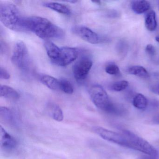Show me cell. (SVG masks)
<instances>
[{"label": "cell", "instance_id": "obj_8", "mask_svg": "<svg viewBox=\"0 0 159 159\" xmlns=\"http://www.w3.org/2000/svg\"><path fill=\"white\" fill-rule=\"evenodd\" d=\"M79 55L78 50L72 47H64L60 48V52L54 64L59 66H68L77 59Z\"/></svg>", "mask_w": 159, "mask_h": 159}, {"label": "cell", "instance_id": "obj_13", "mask_svg": "<svg viewBox=\"0 0 159 159\" xmlns=\"http://www.w3.org/2000/svg\"><path fill=\"white\" fill-rule=\"evenodd\" d=\"M145 25L146 28L150 31H153L157 26L156 13L153 10L147 12L145 15Z\"/></svg>", "mask_w": 159, "mask_h": 159}, {"label": "cell", "instance_id": "obj_6", "mask_svg": "<svg viewBox=\"0 0 159 159\" xmlns=\"http://www.w3.org/2000/svg\"><path fill=\"white\" fill-rule=\"evenodd\" d=\"M93 130L96 134L105 140L131 149V144L128 138L123 133H116L100 126H95Z\"/></svg>", "mask_w": 159, "mask_h": 159}, {"label": "cell", "instance_id": "obj_23", "mask_svg": "<svg viewBox=\"0 0 159 159\" xmlns=\"http://www.w3.org/2000/svg\"><path fill=\"white\" fill-rule=\"evenodd\" d=\"M105 71L107 74L112 76H118L120 75V71L118 66L113 63L107 64L105 67Z\"/></svg>", "mask_w": 159, "mask_h": 159}, {"label": "cell", "instance_id": "obj_33", "mask_svg": "<svg viewBox=\"0 0 159 159\" xmlns=\"http://www.w3.org/2000/svg\"><path fill=\"white\" fill-rule=\"evenodd\" d=\"M154 121L155 123L159 124V114L157 115V116H155L154 118Z\"/></svg>", "mask_w": 159, "mask_h": 159}, {"label": "cell", "instance_id": "obj_9", "mask_svg": "<svg viewBox=\"0 0 159 159\" xmlns=\"http://www.w3.org/2000/svg\"><path fill=\"white\" fill-rule=\"evenodd\" d=\"M71 30L75 35L89 43L97 44L100 41L98 34L87 27L75 26L72 28Z\"/></svg>", "mask_w": 159, "mask_h": 159}, {"label": "cell", "instance_id": "obj_14", "mask_svg": "<svg viewBox=\"0 0 159 159\" xmlns=\"http://www.w3.org/2000/svg\"><path fill=\"white\" fill-rule=\"evenodd\" d=\"M43 6L55 11L59 13L65 15H70L71 13L70 9L65 4L58 2H45L43 4Z\"/></svg>", "mask_w": 159, "mask_h": 159}, {"label": "cell", "instance_id": "obj_3", "mask_svg": "<svg viewBox=\"0 0 159 159\" xmlns=\"http://www.w3.org/2000/svg\"><path fill=\"white\" fill-rule=\"evenodd\" d=\"M11 60L16 67L21 70L26 71L29 69V54L27 47L23 42H18L15 45Z\"/></svg>", "mask_w": 159, "mask_h": 159}, {"label": "cell", "instance_id": "obj_30", "mask_svg": "<svg viewBox=\"0 0 159 159\" xmlns=\"http://www.w3.org/2000/svg\"><path fill=\"white\" fill-rule=\"evenodd\" d=\"M150 89L152 93L156 94L159 95V83L151 86Z\"/></svg>", "mask_w": 159, "mask_h": 159}, {"label": "cell", "instance_id": "obj_32", "mask_svg": "<svg viewBox=\"0 0 159 159\" xmlns=\"http://www.w3.org/2000/svg\"><path fill=\"white\" fill-rule=\"evenodd\" d=\"M151 104L153 107H159V100L153 99L152 100Z\"/></svg>", "mask_w": 159, "mask_h": 159}, {"label": "cell", "instance_id": "obj_20", "mask_svg": "<svg viewBox=\"0 0 159 159\" xmlns=\"http://www.w3.org/2000/svg\"><path fill=\"white\" fill-rule=\"evenodd\" d=\"M106 112L117 116H122L126 113V109L122 105L112 102Z\"/></svg>", "mask_w": 159, "mask_h": 159}, {"label": "cell", "instance_id": "obj_2", "mask_svg": "<svg viewBox=\"0 0 159 159\" xmlns=\"http://www.w3.org/2000/svg\"><path fill=\"white\" fill-rule=\"evenodd\" d=\"M26 18L13 3L8 2H0V20L9 29L17 32L28 31Z\"/></svg>", "mask_w": 159, "mask_h": 159}, {"label": "cell", "instance_id": "obj_25", "mask_svg": "<svg viewBox=\"0 0 159 159\" xmlns=\"http://www.w3.org/2000/svg\"><path fill=\"white\" fill-rule=\"evenodd\" d=\"M117 52L121 56H125L128 50V45L124 41H120L117 44Z\"/></svg>", "mask_w": 159, "mask_h": 159}, {"label": "cell", "instance_id": "obj_28", "mask_svg": "<svg viewBox=\"0 0 159 159\" xmlns=\"http://www.w3.org/2000/svg\"><path fill=\"white\" fill-rule=\"evenodd\" d=\"M8 50L7 44L3 41L1 40L0 42V52L1 54H4L7 52Z\"/></svg>", "mask_w": 159, "mask_h": 159}, {"label": "cell", "instance_id": "obj_21", "mask_svg": "<svg viewBox=\"0 0 159 159\" xmlns=\"http://www.w3.org/2000/svg\"><path fill=\"white\" fill-rule=\"evenodd\" d=\"M59 80V90L68 94L73 93L74 88L71 83L65 79H60Z\"/></svg>", "mask_w": 159, "mask_h": 159}, {"label": "cell", "instance_id": "obj_24", "mask_svg": "<svg viewBox=\"0 0 159 159\" xmlns=\"http://www.w3.org/2000/svg\"><path fill=\"white\" fill-rule=\"evenodd\" d=\"M129 83L126 80L119 81L112 84L110 86V89L115 92H121L125 90L128 87Z\"/></svg>", "mask_w": 159, "mask_h": 159}, {"label": "cell", "instance_id": "obj_4", "mask_svg": "<svg viewBox=\"0 0 159 159\" xmlns=\"http://www.w3.org/2000/svg\"><path fill=\"white\" fill-rule=\"evenodd\" d=\"M128 138L131 146V149L139 151L149 155H159L158 151L148 141L129 130L122 132Z\"/></svg>", "mask_w": 159, "mask_h": 159}, {"label": "cell", "instance_id": "obj_18", "mask_svg": "<svg viewBox=\"0 0 159 159\" xmlns=\"http://www.w3.org/2000/svg\"><path fill=\"white\" fill-rule=\"evenodd\" d=\"M48 108L49 114L54 120L58 122L63 120L64 119L63 111L59 106L56 104H50Z\"/></svg>", "mask_w": 159, "mask_h": 159}, {"label": "cell", "instance_id": "obj_11", "mask_svg": "<svg viewBox=\"0 0 159 159\" xmlns=\"http://www.w3.org/2000/svg\"><path fill=\"white\" fill-rule=\"evenodd\" d=\"M43 45L48 57L52 62L53 63L58 57L61 48L58 47L52 42L48 40L44 42Z\"/></svg>", "mask_w": 159, "mask_h": 159}, {"label": "cell", "instance_id": "obj_19", "mask_svg": "<svg viewBox=\"0 0 159 159\" xmlns=\"http://www.w3.org/2000/svg\"><path fill=\"white\" fill-rule=\"evenodd\" d=\"M133 104L134 107L138 109L145 110L148 107V100L145 96L138 93L133 98Z\"/></svg>", "mask_w": 159, "mask_h": 159}, {"label": "cell", "instance_id": "obj_34", "mask_svg": "<svg viewBox=\"0 0 159 159\" xmlns=\"http://www.w3.org/2000/svg\"><path fill=\"white\" fill-rule=\"evenodd\" d=\"M67 2H70L71 3H75L77 2V1H65Z\"/></svg>", "mask_w": 159, "mask_h": 159}, {"label": "cell", "instance_id": "obj_35", "mask_svg": "<svg viewBox=\"0 0 159 159\" xmlns=\"http://www.w3.org/2000/svg\"><path fill=\"white\" fill-rule=\"evenodd\" d=\"M93 2L97 4H101V2L100 1H93Z\"/></svg>", "mask_w": 159, "mask_h": 159}, {"label": "cell", "instance_id": "obj_17", "mask_svg": "<svg viewBox=\"0 0 159 159\" xmlns=\"http://www.w3.org/2000/svg\"><path fill=\"white\" fill-rule=\"evenodd\" d=\"M127 73L142 78H148L150 75L148 70L142 66H134L126 69Z\"/></svg>", "mask_w": 159, "mask_h": 159}, {"label": "cell", "instance_id": "obj_7", "mask_svg": "<svg viewBox=\"0 0 159 159\" xmlns=\"http://www.w3.org/2000/svg\"><path fill=\"white\" fill-rule=\"evenodd\" d=\"M93 63L89 57H82L74 64L73 67V73L75 80L78 82L84 80L89 74Z\"/></svg>", "mask_w": 159, "mask_h": 159}, {"label": "cell", "instance_id": "obj_12", "mask_svg": "<svg viewBox=\"0 0 159 159\" xmlns=\"http://www.w3.org/2000/svg\"><path fill=\"white\" fill-rule=\"evenodd\" d=\"M151 4L147 1H134L131 2V9L137 14H142L148 11Z\"/></svg>", "mask_w": 159, "mask_h": 159}, {"label": "cell", "instance_id": "obj_26", "mask_svg": "<svg viewBox=\"0 0 159 159\" xmlns=\"http://www.w3.org/2000/svg\"><path fill=\"white\" fill-rule=\"evenodd\" d=\"M11 76L7 70L4 68L1 67L0 68V78L2 80H7L10 79Z\"/></svg>", "mask_w": 159, "mask_h": 159}, {"label": "cell", "instance_id": "obj_15", "mask_svg": "<svg viewBox=\"0 0 159 159\" xmlns=\"http://www.w3.org/2000/svg\"><path fill=\"white\" fill-rule=\"evenodd\" d=\"M41 82L51 90H59V80L52 76L43 75L40 77Z\"/></svg>", "mask_w": 159, "mask_h": 159}, {"label": "cell", "instance_id": "obj_29", "mask_svg": "<svg viewBox=\"0 0 159 159\" xmlns=\"http://www.w3.org/2000/svg\"><path fill=\"white\" fill-rule=\"evenodd\" d=\"M107 16H108L109 17H111V18H117V17H119L120 14L117 11L112 10V11H110L108 12Z\"/></svg>", "mask_w": 159, "mask_h": 159}, {"label": "cell", "instance_id": "obj_5", "mask_svg": "<svg viewBox=\"0 0 159 159\" xmlns=\"http://www.w3.org/2000/svg\"><path fill=\"white\" fill-rule=\"evenodd\" d=\"M89 94L95 106L106 112L112 103L105 89L98 84H95L90 88Z\"/></svg>", "mask_w": 159, "mask_h": 159}, {"label": "cell", "instance_id": "obj_10", "mask_svg": "<svg viewBox=\"0 0 159 159\" xmlns=\"http://www.w3.org/2000/svg\"><path fill=\"white\" fill-rule=\"evenodd\" d=\"M0 143L2 148L8 150L12 149L17 145L14 138L7 133L1 125L0 126Z\"/></svg>", "mask_w": 159, "mask_h": 159}, {"label": "cell", "instance_id": "obj_22", "mask_svg": "<svg viewBox=\"0 0 159 159\" xmlns=\"http://www.w3.org/2000/svg\"><path fill=\"white\" fill-rule=\"evenodd\" d=\"M11 111L4 107H0V117L6 121L11 122L13 118Z\"/></svg>", "mask_w": 159, "mask_h": 159}, {"label": "cell", "instance_id": "obj_27", "mask_svg": "<svg viewBox=\"0 0 159 159\" xmlns=\"http://www.w3.org/2000/svg\"><path fill=\"white\" fill-rule=\"evenodd\" d=\"M145 51H146V52L150 56H154L156 53V50H155V47L152 44H148L145 48Z\"/></svg>", "mask_w": 159, "mask_h": 159}, {"label": "cell", "instance_id": "obj_36", "mask_svg": "<svg viewBox=\"0 0 159 159\" xmlns=\"http://www.w3.org/2000/svg\"><path fill=\"white\" fill-rule=\"evenodd\" d=\"M155 40L156 41V42H157L159 43V36H157V37L155 38Z\"/></svg>", "mask_w": 159, "mask_h": 159}, {"label": "cell", "instance_id": "obj_31", "mask_svg": "<svg viewBox=\"0 0 159 159\" xmlns=\"http://www.w3.org/2000/svg\"><path fill=\"white\" fill-rule=\"evenodd\" d=\"M159 155H149L144 156L141 159H159Z\"/></svg>", "mask_w": 159, "mask_h": 159}, {"label": "cell", "instance_id": "obj_1", "mask_svg": "<svg viewBox=\"0 0 159 159\" xmlns=\"http://www.w3.org/2000/svg\"><path fill=\"white\" fill-rule=\"evenodd\" d=\"M26 27L28 31H32L41 39H60L65 36L61 28L54 25L46 18L38 16L27 17Z\"/></svg>", "mask_w": 159, "mask_h": 159}, {"label": "cell", "instance_id": "obj_16", "mask_svg": "<svg viewBox=\"0 0 159 159\" xmlns=\"http://www.w3.org/2000/svg\"><path fill=\"white\" fill-rule=\"evenodd\" d=\"M0 96L11 99H17L19 98V94L17 91L12 87L5 85L0 86Z\"/></svg>", "mask_w": 159, "mask_h": 159}, {"label": "cell", "instance_id": "obj_37", "mask_svg": "<svg viewBox=\"0 0 159 159\" xmlns=\"http://www.w3.org/2000/svg\"></svg>", "mask_w": 159, "mask_h": 159}]
</instances>
